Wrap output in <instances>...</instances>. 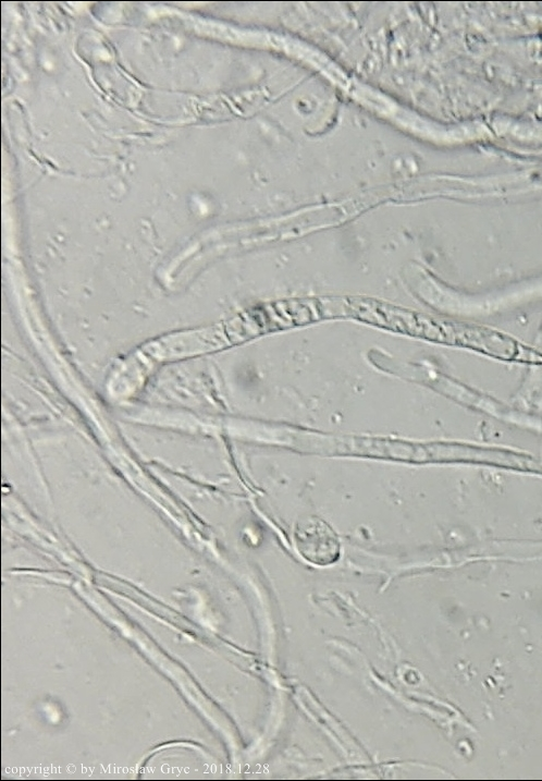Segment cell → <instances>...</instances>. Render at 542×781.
Wrapping results in <instances>:
<instances>
[{
  "instance_id": "cell-1",
  "label": "cell",
  "mask_w": 542,
  "mask_h": 781,
  "mask_svg": "<svg viewBox=\"0 0 542 781\" xmlns=\"http://www.w3.org/2000/svg\"><path fill=\"white\" fill-rule=\"evenodd\" d=\"M294 542L298 553L316 565L332 564L341 554L336 533L325 521L315 515L297 521Z\"/></svg>"
}]
</instances>
